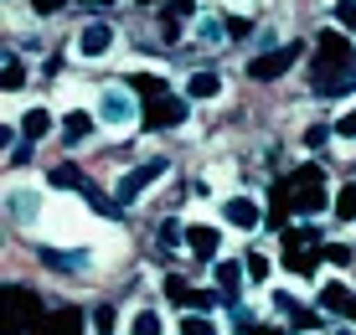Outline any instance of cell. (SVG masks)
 <instances>
[{"instance_id":"obj_5","label":"cell","mask_w":356,"mask_h":335,"mask_svg":"<svg viewBox=\"0 0 356 335\" xmlns=\"http://www.w3.org/2000/svg\"><path fill=\"white\" fill-rule=\"evenodd\" d=\"M108 47H114V26H108V21H88V26L78 31V52L83 57H104Z\"/></svg>"},{"instance_id":"obj_30","label":"cell","mask_w":356,"mask_h":335,"mask_svg":"<svg viewBox=\"0 0 356 335\" xmlns=\"http://www.w3.org/2000/svg\"><path fill=\"white\" fill-rule=\"evenodd\" d=\"M336 129L351 140V134H356V108H346V114H341V124H336Z\"/></svg>"},{"instance_id":"obj_35","label":"cell","mask_w":356,"mask_h":335,"mask_svg":"<svg viewBox=\"0 0 356 335\" xmlns=\"http://www.w3.org/2000/svg\"><path fill=\"white\" fill-rule=\"evenodd\" d=\"M351 320H356V304H351Z\"/></svg>"},{"instance_id":"obj_13","label":"cell","mask_w":356,"mask_h":335,"mask_svg":"<svg viewBox=\"0 0 356 335\" xmlns=\"http://www.w3.org/2000/svg\"><path fill=\"white\" fill-rule=\"evenodd\" d=\"M134 93H140L145 104H155V98H165V78H155V72H145V78H134Z\"/></svg>"},{"instance_id":"obj_27","label":"cell","mask_w":356,"mask_h":335,"mask_svg":"<svg viewBox=\"0 0 356 335\" xmlns=\"http://www.w3.org/2000/svg\"><path fill=\"white\" fill-rule=\"evenodd\" d=\"M181 335H212V325L202 315H191V320H181Z\"/></svg>"},{"instance_id":"obj_32","label":"cell","mask_w":356,"mask_h":335,"mask_svg":"<svg viewBox=\"0 0 356 335\" xmlns=\"http://www.w3.org/2000/svg\"><path fill=\"white\" fill-rule=\"evenodd\" d=\"M248 335H284V330H279V325H253Z\"/></svg>"},{"instance_id":"obj_21","label":"cell","mask_w":356,"mask_h":335,"mask_svg":"<svg viewBox=\"0 0 356 335\" xmlns=\"http://www.w3.org/2000/svg\"><path fill=\"white\" fill-rule=\"evenodd\" d=\"M336 217H346V222L356 217V181H351V186H341V196H336Z\"/></svg>"},{"instance_id":"obj_19","label":"cell","mask_w":356,"mask_h":335,"mask_svg":"<svg viewBox=\"0 0 356 335\" xmlns=\"http://www.w3.org/2000/svg\"><path fill=\"white\" fill-rule=\"evenodd\" d=\"M310 243H315V227H289V232H284V247H289V253H305Z\"/></svg>"},{"instance_id":"obj_6","label":"cell","mask_w":356,"mask_h":335,"mask_svg":"<svg viewBox=\"0 0 356 335\" xmlns=\"http://www.w3.org/2000/svg\"><path fill=\"white\" fill-rule=\"evenodd\" d=\"M165 170V160H150V165H140V170H129L124 181H119V191H114V202H134V196L145 191V186H150L155 176H161Z\"/></svg>"},{"instance_id":"obj_2","label":"cell","mask_w":356,"mask_h":335,"mask_svg":"<svg viewBox=\"0 0 356 335\" xmlns=\"http://www.w3.org/2000/svg\"><path fill=\"white\" fill-rule=\"evenodd\" d=\"M289 196H294V206H300V212H321V206H325V176H321L315 165L294 170V176H289Z\"/></svg>"},{"instance_id":"obj_18","label":"cell","mask_w":356,"mask_h":335,"mask_svg":"<svg viewBox=\"0 0 356 335\" xmlns=\"http://www.w3.org/2000/svg\"><path fill=\"white\" fill-rule=\"evenodd\" d=\"M129 335H161V315H155V309H140L134 325H129Z\"/></svg>"},{"instance_id":"obj_29","label":"cell","mask_w":356,"mask_h":335,"mask_svg":"<svg viewBox=\"0 0 356 335\" xmlns=\"http://www.w3.org/2000/svg\"><path fill=\"white\" fill-rule=\"evenodd\" d=\"M248 31H253V21H243V16L227 21V36H248Z\"/></svg>"},{"instance_id":"obj_33","label":"cell","mask_w":356,"mask_h":335,"mask_svg":"<svg viewBox=\"0 0 356 335\" xmlns=\"http://www.w3.org/2000/svg\"><path fill=\"white\" fill-rule=\"evenodd\" d=\"M78 6H93V10H104V6H114V0H78Z\"/></svg>"},{"instance_id":"obj_25","label":"cell","mask_w":356,"mask_h":335,"mask_svg":"<svg viewBox=\"0 0 356 335\" xmlns=\"http://www.w3.org/2000/svg\"><path fill=\"white\" fill-rule=\"evenodd\" d=\"M42 263L47 268H83V258L78 253H57V247H52V253H42Z\"/></svg>"},{"instance_id":"obj_15","label":"cell","mask_w":356,"mask_h":335,"mask_svg":"<svg viewBox=\"0 0 356 335\" xmlns=\"http://www.w3.org/2000/svg\"><path fill=\"white\" fill-rule=\"evenodd\" d=\"M238 284H243V268L238 263H217V289H222V300L238 289Z\"/></svg>"},{"instance_id":"obj_8","label":"cell","mask_w":356,"mask_h":335,"mask_svg":"<svg viewBox=\"0 0 356 335\" xmlns=\"http://www.w3.org/2000/svg\"><path fill=\"white\" fill-rule=\"evenodd\" d=\"M222 217H227V227H259V202H253V196H232V202L222 206Z\"/></svg>"},{"instance_id":"obj_7","label":"cell","mask_w":356,"mask_h":335,"mask_svg":"<svg viewBox=\"0 0 356 335\" xmlns=\"http://www.w3.org/2000/svg\"><path fill=\"white\" fill-rule=\"evenodd\" d=\"M98 114H104L108 124H129V119H134V98H129V88H108L104 104H98Z\"/></svg>"},{"instance_id":"obj_12","label":"cell","mask_w":356,"mask_h":335,"mask_svg":"<svg viewBox=\"0 0 356 335\" xmlns=\"http://www.w3.org/2000/svg\"><path fill=\"white\" fill-rule=\"evenodd\" d=\"M47 129H52V119H47V108H31V114L21 119V134H26V145H31V140H42Z\"/></svg>"},{"instance_id":"obj_28","label":"cell","mask_w":356,"mask_h":335,"mask_svg":"<svg viewBox=\"0 0 356 335\" xmlns=\"http://www.w3.org/2000/svg\"><path fill=\"white\" fill-rule=\"evenodd\" d=\"M248 274H253V279H268V258H264V253L248 258Z\"/></svg>"},{"instance_id":"obj_20","label":"cell","mask_w":356,"mask_h":335,"mask_svg":"<svg viewBox=\"0 0 356 335\" xmlns=\"http://www.w3.org/2000/svg\"><path fill=\"white\" fill-rule=\"evenodd\" d=\"M315 263H321L315 253H284V268H289V274H315Z\"/></svg>"},{"instance_id":"obj_26","label":"cell","mask_w":356,"mask_h":335,"mask_svg":"<svg viewBox=\"0 0 356 335\" xmlns=\"http://www.w3.org/2000/svg\"><path fill=\"white\" fill-rule=\"evenodd\" d=\"M186 309H212L217 304V294H207V289H186V300H181Z\"/></svg>"},{"instance_id":"obj_23","label":"cell","mask_w":356,"mask_h":335,"mask_svg":"<svg viewBox=\"0 0 356 335\" xmlns=\"http://www.w3.org/2000/svg\"><path fill=\"white\" fill-rule=\"evenodd\" d=\"M31 206H36V196H31V191H10V212H16L21 222H31Z\"/></svg>"},{"instance_id":"obj_4","label":"cell","mask_w":356,"mask_h":335,"mask_svg":"<svg viewBox=\"0 0 356 335\" xmlns=\"http://www.w3.org/2000/svg\"><path fill=\"white\" fill-rule=\"evenodd\" d=\"M170 124H186V98H155L145 104V129H170Z\"/></svg>"},{"instance_id":"obj_31","label":"cell","mask_w":356,"mask_h":335,"mask_svg":"<svg viewBox=\"0 0 356 335\" xmlns=\"http://www.w3.org/2000/svg\"><path fill=\"white\" fill-rule=\"evenodd\" d=\"M36 16H52V10H63V0H31Z\"/></svg>"},{"instance_id":"obj_9","label":"cell","mask_w":356,"mask_h":335,"mask_svg":"<svg viewBox=\"0 0 356 335\" xmlns=\"http://www.w3.org/2000/svg\"><path fill=\"white\" fill-rule=\"evenodd\" d=\"M186 243H191L202 258H212L217 247H222V232H217V227H186Z\"/></svg>"},{"instance_id":"obj_1","label":"cell","mask_w":356,"mask_h":335,"mask_svg":"<svg viewBox=\"0 0 356 335\" xmlns=\"http://www.w3.org/2000/svg\"><path fill=\"white\" fill-rule=\"evenodd\" d=\"M6 309H10V335H26L31 325H42V300H36L31 289H16V284H10L6 289Z\"/></svg>"},{"instance_id":"obj_34","label":"cell","mask_w":356,"mask_h":335,"mask_svg":"<svg viewBox=\"0 0 356 335\" xmlns=\"http://www.w3.org/2000/svg\"><path fill=\"white\" fill-rule=\"evenodd\" d=\"M134 6H155V0H134Z\"/></svg>"},{"instance_id":"obj_17","label":"cell","mask_w":356,"mask_h":335,"mask_svg":"<svg viewBox=\"0 0 356 335\" xmlns=\"http://www.w3.org/2000/svg\"><path fill=\"white\" fill-rule=\"evenodd\" d=\"M186 88H191V98H217V88H222V83H217L212 72H196V78L186 83Z\"/></svg>"},{"instance_id":"obj_16","label":"cell","mask_w":356,"mask_h":335,"mask_svg":"<svg viewBox=\"0 0 356 335\" xmlns=\"http://www.w3.org/2000/svg\"><path fill=\"white\" fill-rule=\"evenodd\" d=\"M336 31L356 36V0H336Z\"/></svg>"},{"instance_id":"obj_10","label":"cell","mask_w":356,"mask_h":335,"mask_svg":"<svg viewBox=\"0 0 356 335\" xmlns=\"http://www.w3.org/2000/svg\"><path fill=\"white\" fill-rule=\"evenodd\" d=\"M88 129H93V114H83V108H72V114L63 119V140H67V145L88 140Z\"/></svg>"},{"instance_id":"obj_22","label":"cell","mask_w":356,"mask_h":335,"mask_svg":"<svg viewBox=\"0 0 356 335\" xmlns=\"http://www.w3.org/2000/svg\"><path fill=\"white\" fill-rule=\"evenodd\" d=\"M21 83H26V67H21L16 52H6V88H21Z\"/></svg>"},{"instance_id":"obj_11","label":"cell","mask_w":356,"mask_h":335,"mask_svg":"<svg viewBox=\"0 0 356 335\" xmlns=\"http://www.w3.org/2000/svg\"><path fill=\"white\" fill-rule=\"evenodd\" d=\"M321 304L330 309V315H351V304H356V300H351L346 289H341V284H325V289H321Z\"/></svg>"},{"instance_id":"obj_24","label":"cell","mask_w":356,"mask_h":335,"mask_svg":"<svg viewBox=\"0 0 356 335\" xmlns=\"http://www.w3.org/2000/svg\"><path fill=\"white\" fill-rule=\"evenodd\" d=\"M88 325H93L98 335H108V330H114V309H108V304H93V315H88Z\"/></svg>"},{"instance_id":"obj_14","label":"cell","mask_w":356,"mask_h":335,"mask_svg":"<svg viewBox=\"0 0 356 335\" xmlns=\"http://www.w3.org/2000/svg\"><path fill=\"white\" fill-rule=\"evenodd\" d=\"M47 181H52V186H72V191H83V186H88L78 165H57V170H47Z\"/></svg>"},{"instance_id":"obj_3","label":"cell","mask_w":356,"mask_h":335,"mask_svg":"<svg viewBox=\"0 0 356 335\" xmlns=\"http://www.w3.org/2000/svg\"><path fill=\"white\" fill-rule=\"evenodd\" d=\"M300 52H305L300 42H284V47H274V52L253 57V62H248V72H253L259 83H268V78H279V72H289L294 62H300Z\"/></svg>"}]
</instances>
